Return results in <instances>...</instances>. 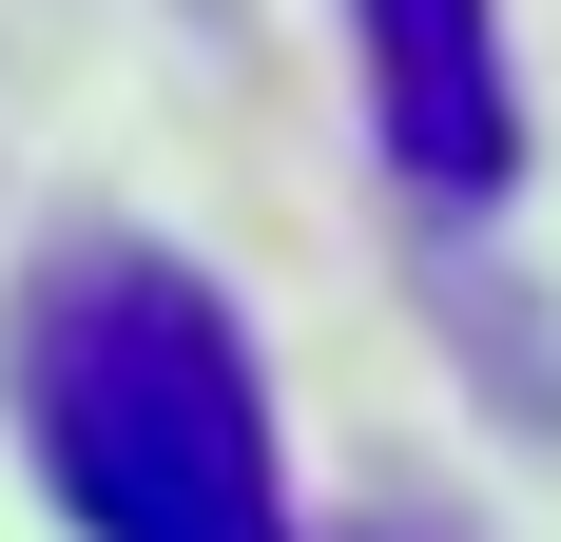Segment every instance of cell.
I'll return each instance as SVG.
<instances>
[{"label": "cell", "mask_w": 561, "mask_h": 542, "mask_svg": "<svg viewBox=\"0 0 561 542\" xmlns=\"http://www.w3.org/2000/svg\"><path fill=\"white\" fill-rule=\"evenodd\" d=\"M20 445L78 542H310L272 485V369L156 233H58L20 291Z\"/></svg>", "instance_id": "obj_1"}, {"label": "cell", "mask_w": 561, "mask_h": 542, "mask_svg": "<svg viewBox=\"0 0 561 542\" xmlns=\"http://www.w3.org/2000/svg\"><path fill=\"white\" fill-rule=\"evenodd\" d=\"M348 58H368V136H388L407 194L484 214L523 174V58H504V0H348Z\"/></svg>", "instance_id": "obj_2"}]
</instances>
